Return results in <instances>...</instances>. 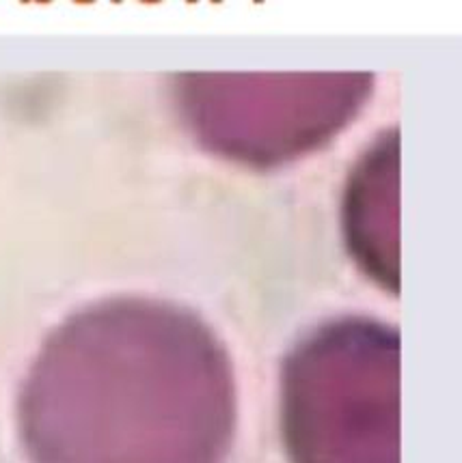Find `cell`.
Returning <instances> with one entry per match:
<instances>
[{"label":"cell","instance_id":"obj_1","mask_svg":"<svg viewBox=\"0 0 462 463\" xmlns=\"http://www.w3.org/2000/svg\"><path fill=\"white\" fill-rule=\"evenodd\" d=\"M20 427L31 463H218L229 371L182 315L102 304L50 336L22 392Z\"/></svg>","mask_w":462,"mask_h":463},{"label":"cell","instance_id":"obj_2","mask_svg":"<svg viewBox=\"0 0 462 463\" xmlns=\"http://www.w3.org/2000/svg\"><path fill=\"white\" fill-rule=\"evenodd\" d=\"M285 427L296 463H398V352L389 336L340 327L292 360Z\"/></svg>","mask_w":462,"mask_h":463}]
</instances>
